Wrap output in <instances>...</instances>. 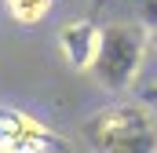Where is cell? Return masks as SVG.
<instances>
[{
  "mask_svg": "<svg viewBox=\"0 0 157 153\" xmlns=\"http://www.w3.org/2000/svg\"><path fill=\"white\" fill-rule=\"evenodd\" d=\"M66 150V139L26 110L0 106V153H51Z\"/></svg>",
  "mask_w": 157,
  "mask_h": 153,
  "instance_id": "3957f363",
  "label": "cell"
},
{
  "mask_svg": "<svg viewBox=\"0 0 157 153\" xmlns=\"http://www.w3.org/2000/svg\"><path fill=\"white\" fill-rule=\"evenodd\" d=\"M51 4H55V0H4L7 15H11L18 26H40V22L51 15Z\"/></svg>",
  "mask_w": 157,
  "mask_h": 153,
  "instance_id": "5b68a950",
  "label": "cell"
},
{
  "mask_svg": "<svg viewBox=\"0 0 157 153\" xmlns=\"http://www.w3.org/2000/svg\"><path fill=\"white\" fill-rule=\"evenodd\" d=\"M143 102H157V84H154V88H146V95H143Z\"/></svg>",
  "mask_w": 157,
  "mask_h": 153,
  "instance_id": "8992f818",
  "label": "cell"
},
{
  "mask_svg": "<svg viewBox=\"0 0 157 153\" xmlns=\"http://www.w3.org/2000/svg\"><path fill=\"white\" fill-rule=\"evenodd\" d=\"M150 55V33L143 22H113L102 29V40H99V55L91 62L88 73L95 76V84L102 91H128L139 73H143V62Z\"/></svg>",
  "mask_w": 157,
  "mask_h": 153,
  "instance_id": "7a4b0ae2",
  "label": "cell"
},
{
  "mask_svg": "<svg viewBox=\"0 0 157 153\" xmlns=\"http://www.w3.org/2000/svg\"><path fill=\"white\" fill-rule=\"evenodd\" d=\"M99 40H102V29L91 18H70L59 29V51L77 73H88L99 55Z\"/></svg>",
  "mask_w": 157,
  "mask_h": 153,
  "instance_id": "277c9868",
  "label": "cell"
},
{
  "mask_svg": "<svg viewBox=\"0 0 157 153\" xmlns=\"http://www.w3.org/2000/svg\"><path fill=\"white\" fill-rule=\"evenodd\" d=\"M99 153H157V117L146 102H113L84 124Z\"/></svg>",
  "mask_w": 157,
  "mask_h": 153,
  "instance_id": "6da1fadb",
  "label": "cell"
}]
</instances>
